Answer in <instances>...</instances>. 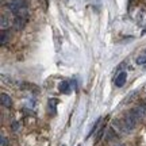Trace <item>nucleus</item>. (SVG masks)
Instances as JSON below:
<instances>
[{"instance_id": "f257e3e1", "label": "nucleus", "mask_w": 146, "mask_h": 146, "mask_svg": "<svg viewBox=\"0 0 146 146\" xmlns=\"http://www.w3.org/2000/svg\"><path fill=\"white\" fill-rule=\"evenodd\" d=\"M7 7L10 8V11L16 14L19 10L26 8V1L25 0H7Z\"/></svg>"}, {"instance_id": "f03ea898", "label": "nucleus", "mask_w": 146, "mask_h": 146, "mask_svg": "<svg viewBox=\"0 0 146 146\" xmlns=\"http://www.w3.org/2000/svg\"><path fill=\"white\" fill-rule=\"evenodd\" d=\"M126 80H127V73L126 72H120L116 77H115V80H114V83H115V85L116 87H123L126 84Z\"/></svg>"}, {"instance_id": "7ed1b4c3", "label": "nucleus", "mask_w": 146, "mask_h": 146, "mask_svg": "<svg viewBox=\"0 0 146 146\" xmlns=\"http://www.w3.org/2000/svg\"><path fill=\"white\" fill-rule=\"evenodd\" d=\"M12 25H14L15 30H22L23 27L26 26V18H23V16H15Z\"/></svg>"}, {"instance_id": "20e7f679", "label": "nucleus", "mask_w": 146, "mask_h": 146, "mask_svg": "<svg viewBox=\"0 0 146 146\" xmlns=\"http://www.w3.org/2000/svg\"><path fill=\"white\" fill-rule=\"evenodd\" d=\"M0 102H1V106H3V107H7V108H10L11 106H12V100H11L10 95L4 94V92L0 95Z\"/></svg>"}, {"instance_id": "39448f33", "label": "nucleus", "mask_w": 146, "mask_h": 146, "mask_svg": "<svg viewBox=\"0 0 146 146\" xmlns=\"http://www.w3.org/2000/svg\"><path fill=\"white\" fill-rule=\"evenodd\" d=\"M69 87H70V84H69L68 81H62V83L60 84V91H61L62 94H68Z\"/></svg>"}, {"instance_id": "423d86ee", "label": "nucleus", "mask_w": 146, "mask_h": 146, "mask_svg": "<svg viewBox=\"0 0 146 146\" xmlns=\"http://www.w3.org/2000/svg\"><path fill=\"white\" fill-rule=\"evenodd\" d=\"M137 111H138V114L141 116V119L146 116V106H138V107H137Z\"/></svg>"}, {"instance_id": "0eeeda50", "label": "nucleus", "mask_w": 146, "mask_h": 146, "mask_svg": "<svg viewBox=\"0 0 146 146\" xmlns=\"http://www.w3.org/2000/svg\"><path fill=\"white\" fill-rule=\"evenodd\" d=\"M135 62L138 64V65H143V64H146V56H139V57H137Z\"/></svg>"}, {"instance_id": "6e6552de", "label": "nucleus", "mask_w": 146, "mask_h": 146, "mask_svg": "<svg viewBox=\"0 0 146 146\" xmlns=\"http://www.w3.org/2000/svg\"><path fill=\"white\" fill-rule=\"evenodd\" d=\"M5 27H8V19L4 15H1V29H5Z\"/></svg>"}, {"instance_id": "1a4fd4ad", "label": "nucleus", "mask_w": 146, "mask_h": 146, "mask_svg": "<svg viewBox=\"0 0 146 146\" xmlns=\"http://www.w3.org/2000/svg\"><path fill=\"white\" fill-rule=\"evenodd\" d=\"M1 146H8V139L4 135H1Z\"/></svg>"}, {"instance_id": "9d476101", "label": "nucleus", "mask_w": 146, "mask_h": 146, "mask_svg": "<svg viewBox=\"0 0 146 146\" xmlns=\"http://www.w3.org/2000/svg\"><path fill=\"white\" fill-rule=\"evenodd\" d=\"M12 130L14 131L19 130V123H18V122H14V123H12Z\"/></svg>"}, {"instance_id": "9b49d317", "label": "nucleus", "mask_w": 146, "mask_h": 146, "mask_svg": "<svg viewBox=\"0 0 146 146\" xmlns=\"http://www.w3.org/2000/svg\"><path fill=\"white\" fill-rule=\"evenodd\" d=\"M5 39H7V38H5V33H4V30H3V33H1V43H4Z\"/></svg>"}, {"instance_id": "f8f14e48", "label": "nucleus", "mask_w": 146, "mask_h": 146, "mask_svg": "<svg viewBox=\"0 0 146 146\" xmlns=\"http://www.w3.org/2000/svg\"><path fill=\"white\" fill-rule=\"evenodd\" d=\"M145 52H146V49H145Z\"/></svg>"}, {"instance_id": "ddd939ff", "label": "nucleus", "mask_w": 146, "mask_h": 146, "mask_svg": "<svg viewBox=\"0 0 146 146\" xmlns=\"http://www.w3.org/2000/svg\"><path fill=\"white\" fill-rule=\"evenodd\" d=\"M62 146H65V145H62Z\"/></svg>"}]
</instances>
